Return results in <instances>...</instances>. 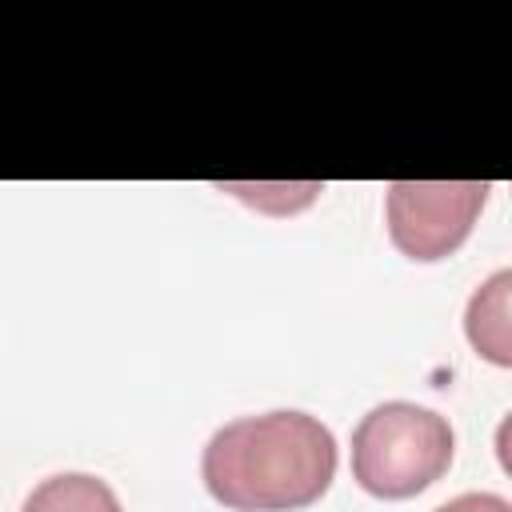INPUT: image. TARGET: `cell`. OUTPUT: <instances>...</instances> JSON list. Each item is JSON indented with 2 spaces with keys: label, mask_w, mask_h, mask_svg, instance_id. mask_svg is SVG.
Segmentation results:
<instances>
[{
  "label": "cell",
  "mask_w": 512,
  "mask_h": 512,
  "mask_svg": "<svg viewBox=\"0 0 512 512\" xmlns=\"http://www.w3.org/2000/svg\"><path fill=\"white\" fill-rule=\"evenodd\" d=\"M456 456L452 424L420 404L388 400L352 432V476L380 500H408L436 484Z\"/></svg>",
  "instance_id": "cell-2"
},
{
  "label": "cell",
  "mask_w": 512,
  "mask_h": 512,
  "mask_svg": "<svg viewBox=\"0 0 512 512\" xmlns=\"http://www.w3.org/2000/svg\"><path fill=\"white\" fill-rule=\"evenodd\" d=\"M508 288H512V272L500 268L492 280H484L472 300H468V312H464V332L472 340V348L508 368L512 364V328H508Z\"/></svg>",
  "instance_id": "cell-4"
},
{
  "label": "cell",
  "mask_w": 512,
  "mask_h": 512,
  "mask_svg": "<svg viewBox=\"0 0 512 512\" xmlns=\"http://www.w3.org/2000/svg\"><path fill=\"white\" fill-rule=\"evenodd\" d=\"M436 512H512V504L496 492H464V496L440 504Z\"/></svg>",
  "instance_id": "cell-6"
},
{
  "label": "cell",
  "mask_w": 512,
  "mask_h": 512,
  "mask_svg": "<svg viewBox=\"0 0 512 512\" xmlns=\"http://www.w3.org/2000/svg\"><path fill=\"white\" fill-rule=\"evenodd\" d=\"M204 488L232 512H296L336 476V440L308 412L240 416L212 432L200 456Z\"/></svg>",
  "instance_id": "cell-1"
},
{
  "label": "cell",
  "mask_w": 512,
  "mask_h": 512,
  "mask_svg": "<svg viewBox=\"0 0 512 512\" xmlns=\"http://www.w3.org/2000/svg\"><path fill=\"white\" fill-rule=\"evenodd\" d=\"M20 512H120L116 492L108 480L88 476V472H60L40 480Z\"/></svg>",
  "instance_id": "cell-5"
},
{
  "label": "cell",
  "mask_w": 512,
  "mask_h": 512,
  "mask_svg": "<svg viewBox=\"0 0 512 512\" xmlns=\"http://www.w3.org/2000/svg\"><path fill=\"white\" fill-rule=\"evenodd\" d=\"M488 192L484 180H396L384 196L388 236L408 260H444L468 240Z\"/></svg>",
  "instance_id": "cell-3"
}]
</instances>
